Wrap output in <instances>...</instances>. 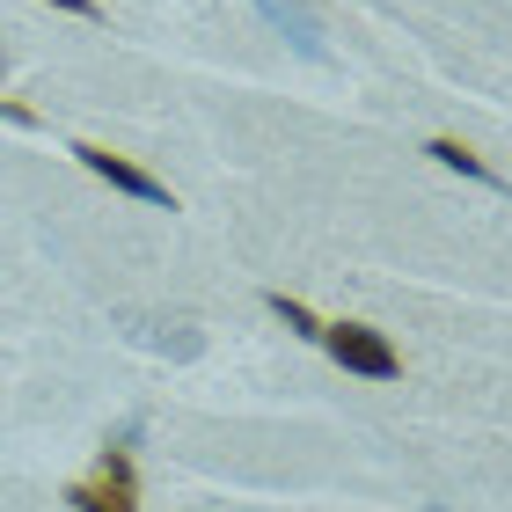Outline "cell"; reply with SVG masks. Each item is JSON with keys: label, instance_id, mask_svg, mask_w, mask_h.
<instances>
[{"label": "cell", "instance_id": "cell-1", "mask_svg": "<svg viewBox=\"0 0 512 512\" xmlns=\"http://www.w3.org/2000/svg\"><path fill=\"white\" fill-rule=\"evenodd\" d=\"M322 344H330V359L344 366V374H366V381H395L403 374V352H395L381 330H366V322H322Z\"/></svg>", "mask_w": 512, "mask_h": 512}, {"label": "cell", "instance_id": "cell-2", "mask_svg": "<svg viewBox=\"0 0 512 512\" xmlns=\"http://www.w3.org/2000/svg\"><path fill=\"white\" fill-rule=\"evenodd\" d=\"M66 505H74V512H139V491H132V454H125V447H110V454H103V469L66 491Z\"/></svg>", "mask_w": 512, "mask_h": 512}, {"label": "cell", "instance_id": "cell-3", "mask_svg": "<svg viewBox=\"0 0 512 512\" xmlns=\"http://www.w3.org/2000/svg\"><path fill=\"white\" fill-rule=\"evenodd\" d=\"M74 154H81V169H96V176L110 183V191H125V198H139V205H176V198H169V183L147 176L139 161L110 154V147H74Z\"/></svg>", "mask_w": 512, "mask_h": 512}, {"label": "cell", "instance_id": "cell-4", "mask_svg": "<svg viewBox=\"0 0 512 512\" xmlns=\"http://www.w3.org/2000/svg\"><path fill=\"white\" fill-rule=\"evenodd\" d=\"M425 154H432V161H447V169H461V176H476V183H498V176H491V161H483L476 147H461V139H432Z\"/></svg>", "mask_w": 512, "mask_h": 512}, {"label": "cell", "instance_id": "cell-5", "mask_svg": "<svg viewBox=\"0 0 512 512\" xmlns=\"http://www.w3.org/2000/svg\"><path fill=\"white\" fill-rule=\"evenodd\" d=\"M271 315H278V322H286V330H293V337H322V322H315L308 308H300V300H286V293H271Z\"/></svg>", "mask_w": 512, "mask_h": 512}, {"label": "cell", "instance_id": "cell-6", "mask_svg": "<svg viewBox=\"0 0 512 512\" xmlns=\"http://www.w3.org/2000/svg\"><path fill=\"white\" fill-rule=\"evenodd\" d=\"M0 118H8V125H37V110H30V103H15V96H0Z\"/></svg>", "mask_w": 512, "mask_h": 512}, {"label": "cell", "instance_id": "cell-7", "mask_svg": "<svg viewBox=\"0 0 512 512\" xmlns=\"http://www.w3.org/2000/svg\"><path fill=\"white\" fill-rule=\"evenodd\" d=\"M52 8H66V15H96V0H52Z\"/></svg>", "mask_w": 512, "mask_h": 512}, {"label": "cell", "instance_id": "cell-8", "mask_svg": "<svg viewBox=\"0 0 512 512\" xmlns=\"http://www.w3.org/2000/svg\"><path fill=\"white\" fill-rule=\"evenodd\" d=\"M0 66H8V59H0Z\"/></svg>", "mask_w": 512, "mask_h": 512}]
</instances>
